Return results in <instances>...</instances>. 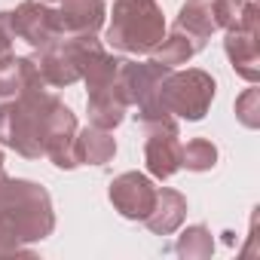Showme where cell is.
Here are the masks:
<instances>
[{"mask_svg":"<svg viewBox=\"0 0 260 260\" xmlns=\"http://www.w3.org/2000/svg\"><path fill=\"white\" fill-rule=\"evenodd\" d=\"M245 7L248 0H211V16H214V25L230 31V28H239L242 16H245Z\"/></svg>","mask_w":260,"mask_h":260,"instance_id":"cell-19","label":"cell"},{"mask_svg":"<svg viewBox=\"0 0 260 260\" xmlns=\"http://www.w3.org/2000/svg\"><path fill=\"white\" fill-rule=\"evenodd\" d=\"M0 169H4V150H0Z\"/></svg>","mask_w":260,"mask_h":260,"instance_id":"cell-23","label":"cell"},{"mask_svg":"<svg viewBox=\"0 0 260 260\" xmlns=\"http://www.w3.org/2000/svg\"><path fill=\"white\" fill-rule=\"evenodd\" d=\"M175 28L184 31L193 40V46L202 52L208 46L211 34L217 31L214 16H211V0H184L178 10V19H175Z\"/></svg>","mask_w":260,"mask_h":260,"instance_id":"cell-13","label":"cell"},{"mask_svg":"<svg viewBox=\"0 0 260 260\" xmlns=\"http://www.w3.org/2000/svg\"><path fill=\"white\" fill-rule=\"evenodd\" d=\"M37 86H46L37 61L31 55H13L4 68H0V101L4 98H16L28 89H37Z\"/></svg>","mask_w":260,"mask_h":260,"instance_id":"cell-14","label":"cell"},{"mask_svg":"<svg viewBox=\"0 0 260 260\" xmlns=\"http://www.w3.org/2000/svg\"><path fill=\"white\" fill-rule=\"evenodd\" d=\"M175 254L184 260H208L214 254V236L205 223H193L187 226L178 242H175Z\"/></svg>","mask_w":260,"mask_h":260,"instance_id":"cell-16","label":"cell"},{"mask_svg":"<svg viewBox=\"0 0 260 260\" xmlns=\"http://www.w3.org/2000/svg\"><path fill=\"white\" fill-rule=\"evenodd\" d=\"M236 110V119L245 125V128H260V89L251 83L233 104Z\"/></svg>","mask_w":260,"mask_h":260,"instance_id":"cell-18","label":"cell"},{"mask_svg":"<svg viewBox=\"0 0 260 260\" xmlns=\"http://www.w3.org/2000/svg\"><path fill=\"white\" fill-rule=\"evenodd\" d=\"M46 4H49V0H46Z\"/></svg>","mask_w":260,"mask_h":260,"instance_id":"cell-24","label":"cell"},{"mask_svg":"<svg viewBox=\"0 0 260 260\" xmlns=\"http://www.w3.org/2000/svg\"><path fill=\"white\" fill-rule=\"evenodd\" d=\"M257 37H260V28H230L223 37V52L233 71L248 83L260 80V40Z\"/></svg>","mask_w":260,"mask_h":260,"instance_id":"cell-9","label":"cell"},{"mask_svg":"<svg viewBox=\"0 0 260 260\" xmlns=\"http://www.w3.org/2000/svg\"><path fill=\"white\" fill-rule=\"evenodd\" d=\"M104 43L125 55H150L166 37V13L156 0H113Z\"/></svg>","mask_w":260,"mask_h":260,"instance_id":"cell-3","label":"cell"},{"mask_svg":"<svg viewBox=\"0 0 260 260\" xmlns=\"http://www.w3.org/2000/svg\"><path fill=\"white\" fill-rule=\"evenodd\" d=\"M98 46H104V40H98V34H64L55 43L34 49L31 58L37 61L49 89H68L83 77V64Z\"/></svg>","mask_w":260,"mask_h":260,"instance_id":"cell-4","label":"cell"},{"mask_svg":"<svg viewBox=\"0 0 260 260\" xmlns=\"http://www.w3.org/2000/svg\"><path fill=\"white\" fill-rule=\"evenodd\" d=\"M13 28H10V10H0V68H4L16 52H13Z\"/></svg>","mask_w":260,"mask_h":260,"instance_id":"cell-20","label":"cell"},{"mask_svg":"<svg viewBox=\"0 0 260 260\" xmlns=\"http://www.w3.org/2000/svg\"><path fill=\"white\" fill-rule=\"evenodd\" d=\"M77 128H80V125H77V113H74L64 101H58L55 110H52V116H49V125H46L43 156H46L55 169H61V172H71V169L80 166L77 156H74Z\"/></svg>","mask_w":260,"mask_h":260,"instance_id":"cell-7","label":"cell"},{"mask_svg":"<svg viewBox=\"0 0 260 260\" xmlns=\"http://www.w3.org/2000/svg\"><path fill=\"white\" fill-rule=\"evenodd\" d=\"M7 178H10V175H7L4 169H0V187H4V181H7Z\"/></svg>","mask_w":260,"mask_h":260,"instance_id":"cell-22","label":"cell"},{"mask_svg":"<svg viewBox=\"0 0 260 260\" xmlns=\"http://www.w3.org/2000/svg\"><path fill=\"white\" fill-rule=\"evenodd\" d=\"M144 166L156 181H169L181 172V132H144Z\"/></svg>","mask_w":260,"mask_h":260,"instance_id":"cell-8","label":"cell"},{"mask_svg":"<svg viewBox=\"0 0 260 260\" xmlns=\"http://www.w3.org/2000/svg\"><path fill=\"white\" fill-rule=\"evenodd\" d=\"M217 166V147L208 138H193L181 144V169L187 172H211Z\"/></svg>","mask_w":260,"mask_h":260,"instance_id":"cell-17","label":"cell"},{"mask_svg":"<svg viewBox=\"0 0 260 260\" xmlns=\"http://www.w3.org/2000/svg\"><path fill=\"white\" fill-rule=\"evenodd\" d=\"M110 205L119 211V217L125 220H144L156 202V184L150 175L144 172H122L110 181L107 190Z\"/></svg>","mask_w":260,"mask_h":260,"instance_id":"cell-6","label":"cell"},{"mask_svg":"<svg viewBox=\"0 0 260 260\" xmlns=\"http://www.w3.org/2000/svg\"><path fill=\"white\" fill-rule=\"evenodd\" d=\"M74 156L80 166H107L116 156V138L110 128H98V125H86L77 128L74 138Z\"/></svg>","mask_w":260,"mask_h":260,"instance_id":"cell-12","label":"cell"},{"mask_svg":"<svg viewBox=\"0 0 260 260\" xmlns=\"http://www.w3.org/2000/svg\"><path fill=\"white\" fill-rule=\"evenodd\" d=\"M10 28H13V37L25 40L31 49H43L58 37H64L58 25V13L46 0H25L16 10H10Z\"/></svg>","mask_w":260,"mask_h":260,"instance_id":"cell-5","label":"cell"},{"mask_svg":"<svg viewBox=\"0 0 260 260\" xmlns=\"http://www.w3.org/2000/svg\"><path fill=\"white\" fill-rule=\"evenodd\" d=\"M61 34H98L107 22L104 0H58Z\"/></svg>","mask_w":260,"mask_h":260,"instance_id":"cell-10","label":"cell"},{"mask_svg":"<svg viewBox=\"0 0 260 260\" xmlns=\"http://www.w3.org/2000/svg\"><path fill=\"white\" fill-rule=\"evenodd\" d=\"M196 52H199V49L193 46V40H190L184 31L172 28V31L156 43V49L150 52V58L159 61V64H166V68H181V64H187Z\"/></svg>","mask_w":260,"mask_h":260,"instance_id":"cell-15","label":"cell"},{"mask_svg":"<svg viewBox=\"0 0 260 260\" xmlns=\"http://www.w3.org/2000/svg\"><path fill=\"white\" fill-rule=\"evenodd\" d=\"M34 251L28 248V245H19V242H13L4 230H0V257H31Z\"/></svg>","mask_w":260,"mask_h":260,"instance_id":"cell-21","label":"cell"},{"mask_svg":"<svg viewBox=\"0 0 260 260\" xmlns=\"http://www.w3.org/2000/svg\"><path fill=\"white\" fill-rule=\"evenodd\" d=\"M184 220H187V196L172 187H156V202L141 223L153 236H172L184 226Z\"/></svg>","mask_w":260,"mask_h":260,"instance_id":"cell-11","label":"cell"},{"mask_svg":"<svg viewBox=\"0 0 260 260\" xmlns=\"http://www.w3.org/2000/svg\"><path fill=\"white\" fill-rule=\"evenodd\" d=\"M61 98L49 86L28 89L16 98L0 101V144L25 159H43L46 125Z\"/></svg>","mask_w":260,"mask_h":260,"instance_id":"cell-2","label":"cell"},{"mask_svg":"<svg viewBox=\"0 0 260 260\" xmlns=\"http://www.w3.org/2000/svg\"><path fill=\"white\" fill-rule=\"evenodd\" d=\"M0 230L19 245H34L52 236L55 208L43 184L28 178H7L0 187Z\"/></svg>","mask_w":260,"mask_h":260,"instance_id":"cell-1","label":"cell"}]
</instances>
